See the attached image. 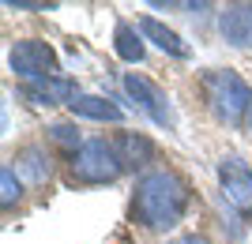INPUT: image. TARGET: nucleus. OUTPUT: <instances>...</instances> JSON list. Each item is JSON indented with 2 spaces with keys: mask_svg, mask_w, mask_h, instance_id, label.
Here are the masks:
<instances>
[{
  "mask_svg": "<svg viewBox=\"0 0 252 244\" xmlns=\"http://www.w3.org/2000/svg\"><path fill=\"white\" fill-rule=\"evenodd\" d=\"M189 181L173 169H147L132 191V218L151 233H169L185 222L189 211Z\"/></svg>",
  "mask_w": 252,
  "mask_h": 244,
  "instance_id": "nucleus-1",
  "label": "nucleus"
},
{
  "mask_svg": "<svg viewBox=\"0 0 252 244\" xmlns=\"http://www.w3.org/2000/svg\"><path fill=\"white\" fill-rule=\"evenodd\" d=\"M23 199V184H19V177H15V165H0V207L4 211H11L15 203Z\"/></svg>",
  "mask_w": 252,
  "mask_h": 244,
  "instance_id": "nucleus-13",
  "label": "nucleus"
},
{
  "mask_svg": "<svg viewBox=\"0 0 252 244\" xmlns=\"http://www.w3.org/2000/svg\"><path fill=\"white\" fill-rule=\"evenodd\" d=\"M139 34L147 38V42H155L162 53H169V56H177V60H189L192 56V49H189V42L181 38L177 30H169L166 23H158L155 15H143L139 19Z\"/></svg>",
  "mask_w": 252,
  "mask_h": 244,
  "instance_id": "nucleus-11",
  "label": "nucleus"
},
{
  "mask_svg": "<svg viewBox=\"0 0 252 244\" xmlns=\"http://www.w3.org/2000/svg\"><path fill=\"white\" fill-rule=\"evenodd\" d=\"M219 34L233 49H249L252 45V0H237V4H226V8H222Z\"/></svg>",
  "mask_w": 252,
  "mask_h": 244,
  "instance_id": "nucleus-7",
  "label": "nucleus"
},
{
  "mask_svg": "<svg viewBox=\"0 0 252 244\" xmlns=\"http://www.w3.org/2000/svg\"><path fill=\"white\" fill-rule=\"evenodd\" d=\"M15 162H19V165H27V169L34 173V181H45V177H49V162H45V154H42L38 147L19 150V154H15Z\"/></svg>",
  "mask_w": 252,
  "mask_h": 244,
  "instance_id": "nucleus-14",
  "label": "nucleus"
},
{
  "mask_svg": "<svg viewBox=\"0 0 252 244\" xmlns=\"http://www.w3.org/2000/svg\"><path fill=\"white\" fill-rule=\"evenodd\" d=\"M49 136H53V143L68 147V154H75V150L83 147V139H79V128H75V124H53Z\"/></svg>",
  "mask_w": 252,
  "mask_h": 244,
  "instance_id": "nucleus-15",
  "label": "nucleus"
},
{
  "mask_svg": "<svg viewBox=\"0 0 252 244\" xmlns=\"http://www.w3.org/2000/svg\"><path fill=\"white\" fill-rule=\"evenodd\" d=\"M19 94L31 102V106H72V98L79 94L75 90L72 79H64V75H53V79H34V83H23Z\"/></svg>",
  "mask_w": 252,
  "mask_h": 244,
  "instance_id": "nucleus-8",
  "label": "nucleus"
},
{
  "mask_svg": "<svg viewBox=\"0 0 252 244\" xmlns=\"http://www.w3.org/2000/svg\"><path fill=\"white\" fill-rule=\"evenodd\" d=\"M113 49L117 56L125 64H139L143 56H147V45H143V34H139V27H132V23H117L113 27Z\"/></svg>",
  "mask_w": 252,
  "mask_h": 244,
  "instance_id": "nucleus-12",
  "label": "nucleus"
},
{
  "mask_svg": "<svg viewBox=\"0 0 252 244\" xmlns=\"http://www.w3.org/2000/svg\"><path fill=\"white\" fill-rule=\"evenodd\" d=\"M203 98H207L211 113L222 120V124H245V117L252 113V86L245 83L233 68H211L200 79Z\"/></svg>",
  "mask_w": 252,
  "mask_h": 244,
  "instance_id": "nucleus-2",
  "label": "nucleus"
},
{
  "mask_svg": "<svg viewBox=\"0 0 252 244\" xmlns=\"http://www.w3.org/2000/svg\"><path fill=\"white\" fill-rule=\"evenodd\" d=\"M169 244H211L207 237H200V233H185V237H173Z\"/></svg>",
  "mask_w": 252,
  "mask_h": 244,
  "instance_id": "nucleus-17",
  "label": "nucleus"
},
{
  "mask_svg": "<svg viewBox=\"0 0 252 244\" xmlns=\"http://www.w3.org/2000/svg\"><path fill=\"white\" fill-rule=\"evenodd\" d=\"M68 109H72L75 117L98 120V124H121V120H125V109L117 106L113 98H105V94H75Z\"/></svg>",
  "mask_w": 252,
  "mask_h": 244,
  "instance_id": "nucleus-10",
  "label": "nucleus"
},
{
  "mask_svg": "<svg viewBox=\"0 0 252 244\" xmlns=\"http://www.w3.org/2000/svg\"><path fill=\"white\" fill-rule=\"evenodd\" d=\"M125 173L121 158L113 150V139H87L83 147L68 154V181L72 184H113Z\"/></svg>",
  "mask_w": 252,
  "mask_h": 244,
  "instance_id": "nucleus-3",
  "label": "nucleus"
},
{
  "mask_svg": "<svg viewBox=\"0 0 252 244\" xmlns=\"http://www.w3.org/2000/svg\"><path fill=\"white\" fill-rule=\"evenodd\" d=\"M8 11H53L57 4H42V0H4Z\"/></svg>",
  "mask_w": 252,
  "mask_h": 244,
  "instance_id": "nucleus-16",
  "label": "nucleus"
},
{
  "mask_svg": "<svg viewBox=\"0 0 252 244\" xmlns=\"http://www.w3.org/2000/svg\"><path fill=\"white\" fill-rule=\"evenodd\" d=\"M219 184H222V195L233 211L252 222V169L245 165L241 158H222L219 162Z\"/></svg>",
  "mask_w": 252,
  "mask_h": 244,
  "instance_id": "nucleus-6",
  "label": "nucleus"
},
{
  "mask_svg": "<svg viewBox=\"0 0 252 244\" xmlns=\"http://www.w3.org/2000/svg\"><path fill=\"white\" fill-rule=\"evenodd\" d=\"M8 68L19 75L23 83H34V79H53V75H61L57 49H53L49 42H42V38H23V42L11 45Z\"/></svg>",
  "mask_w": 252,
  "mask_h": 244,
  "instance_id": "nucleus-4",
  "label": "nucleus"
},
{
  "mask_svg": "<svg viewBox=\"0 0 252 244\" xmlns=\"http://www.w3.org/2000/svg\"><path fill=\"white\" fill-rule=\"evenodd\" d=\"M125 90H128V98L136 102V109L143 113V117L151 120V124H158V128H173L177 124V117H173V106H169V98H166V90L162 86H155L147 79V75H136V72H128L125 75Z\"/></svg>",
  "mask_w": 252,
  "mask_h": 244,
  "instance_id": "nucleus-5",
  "label": "nucleus"
},
{
  "mask_svg": "<svg viewBox=\"0 0 252 244\" xmlns=\"http://www.w3.org/2000/svg\"><path fill=\"white\" fill-rule=\"evenodd\" d=\"M113 150H117V158H121L125 169H147L155 162V143L143 132H121L113 139Z\"/></svg>",
  "mask_w": 252,
  "mask_h": 244,
  "instance_id": "nucleus-9",
  "label": "nucleus"
}]
</instances>
